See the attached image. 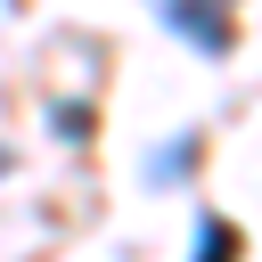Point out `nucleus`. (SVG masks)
I'll return each mask as SVG.
<instances>
[{"label": "nucleus", "instance_id": "f257e3e1", "mask_svg": "<svg viewBox=\"0 0 262 262\" xmlns=\"http://www.w3.org/2000/svg\"><path fill=\"white\" fill-rule=\"evenodd\" d=\"M229 254H237V229L229 221H205L196 229V262H229Z\"/></svg>", "mask_w": 262, "mask_h": 262}, {"label": "nucleus", "instance_id": "f03ea898", "mask_svg": "<svg viewBox=\"0 0 262 262\" xmlns=\"http://www.w3.org/2000/svg\"><path fill=\"white\" fill-rule=\"evenodd\" d=\"M188 164H196V131H188V139H172V147H164V156H156L147 172H156V180H180Z\"/></svg>", "mask_w": 262, "mask_h": 262}, {"label": "nucleus", "instance_id": "7ed1b4c3", "mask_svg": "<svg viewBox=\"0 0 262 262\" xmlns=\"http://www.w3.org/2000/svg\"><path fill=\"white\" fill-rule=\"evenodd\" d=\"M82 123H90V115H82V106H74V98H66V106H57V139H90V131H82Z\"/></svg>", "mask_w": 262, "mask_h": 262}, {"label": "nucleus", "instance_id": "20e7f679", "mask_svg": "<svg viewBox=\"0 0 262 262\" xmlns=\"http://www.w3.org/2000/svg\"><path fill=\"white\" fill-rule=\"evenodd\" d=\"M0 172H8V147H0Z\"/></svg>", "mask_w": 262, "mask_h": 262}]
</instances>
